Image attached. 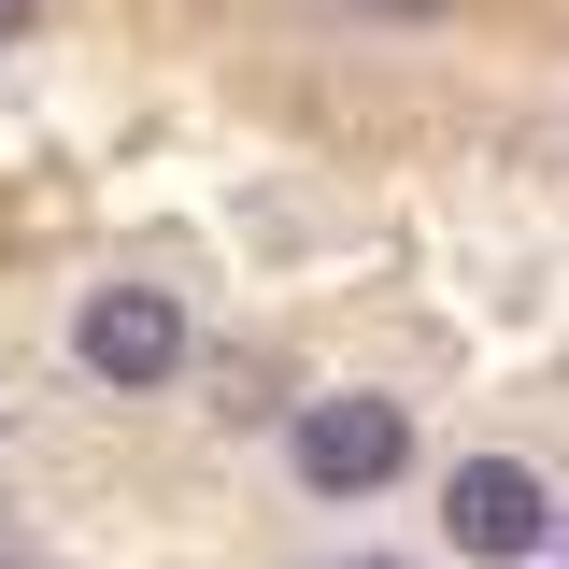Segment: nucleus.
<instances>
[{
  "label": "nucleus",
  "mask_w": 569,
  "mask_h": 569,
  "mask_svg": "<svg viewBox=\"0 0 569 569\" xmlns=\"http://www.w3.org/2000/svg\"><path fill=\"white\" fill-rule=\"evenodd\" d=\"M284 470L313 498H370V485L413 470V413H399V399H299V413H284Z\"/></svg>",
  "instance_id": "f257e3e1"
},
{
  "label": "nucleus",
  "mask_w": 569,
  "mask_h": 569,
  "mask_svg": "<svg viewBox=\"0 0 569 569\" xmlns=\"http://www.w3.org/2000/svg\"><path fill=\"white\" fill-rule=\"evenodd\" d=\"M71 370L86 385H171L186 370V313H171V284H100L86 313H71Z\"/></svg>",
  "instance_id": "f03ea898"
},
{
  "label": "nucleus",
  "mask_w": 569,
  "mask_h": 569,
  "mask_svg": "<svg viewBox=\"0 0 569 569\" xmlns=\"http://www.w3.org/2000/svg\"><path fill=\"white\" fill-rule=\"evenodd\" d=\"M441 527H456V556L512 569V556H541V527H556V498H541V470H527V456H470V470L441 485Z\"/></svg>",
  "instance_id": "7ed1b4c3"
},
{
  "label": "nucleus",
  "mask_w": 569,
  "mask_h": 569,
  "mask_svg": "<svg viewBox=\"0 0 569 569\" xmlns=\"http://www.w3.org/2000/svg\"><path fill=\"white\" fill-rule=\"evenodd\" d=\"M29 14H43V0H0V43H14V29H29Z\"/></svg>",
  "instance_id": "20e7f679"
},
{
  "label": "nucleus",
  "mask_w": 569,
  "mask_h": 569,
  "mask_svg": "<svg viewBox=\"0 0 569 569\" xmlns=\"http://www.w3.org/2000/svg\"><path fill=\"white\" fill-rule=\"evenodd\" d=\"M356 14H441V0H356Z\"/></svg>",
  "instance_id": "39448f33"
},
{
  "label": "nucleus",
  "mask_w": 569,
  "mask_h": 569,
  "mask_svg": "<svg viewBox=\"0 0 569 569\" xmlns=\"http://www.w3.org/2000/svg\"><path fill=\"white\" fill-rule=\"evenodd\" d=\"M356 569H385V556H356Z\"/></svg>",
  "instance_id": "423d86ee"
}]
</instances>
